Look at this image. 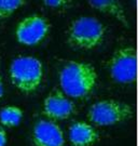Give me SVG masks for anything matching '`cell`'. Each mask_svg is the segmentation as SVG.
Masks as SVG:
<instances>
[{"instance_id":"obj_11","label":"cell","mask_w":138,"mask_h":146,"mask_svg":"<svg viewBox=\"0 0 138 146\" xmlns=\"http://www.w3.org/2000/svg\"><path fill=\"white\" fill-rule=\"evenodd\" d=\"M22 118L23 110L14 105L5 106L0 110V122L5 127H16L17 125H20Z\"/></svg>"},{"instance_id":"obj_3","label":"cell","mask_w":138,"mask_h":146,"mask_svg":"<svg viewBox=\"0 0 138 146\" xmlns=\"http://www.w3.org/2000/svg\"><path fill=\"white\" fill-rule=\"evenodd\" d=\"M10 77L20 91L31 93L36 91L42 81V63L34 56H17L10 65Z\"/></svg>"},{"instance_id":"obj_12","label":"cell","mask_w":138,"mask_h":146,"mask_svg":"<svg viewBox=\"0 0 138 146\" xmlns=\"http://www.w3.org/2000/svg\"><path fill=\"white\" fill-rule=\"evenodd\" d=\"M24 5V0H0V19L11 16Z\"/></svg>"},{"instance_id":"obj_14","label":"cell","mask_w":138,"mask_h":146,"mask_svg":"<svg viewBox=\"0 0 138 146\" xmlns=\"http://www.w3.org/2000/svg\"><path fill=\"white\" fill-rule=\"evenodd\" d=\"M8 141V137H7V132L5 131L3 128L0 127V146H5Z\"/></svg>"},{"instance_id":"obj_4","label":"cell","mask_w":138,"mask_h":146,"mask_svg":"<svg viewBox=\"0 0 138 146\" xmlns=\"http://www.w3.org/2000/svg\"><path fill=\"white\" fill-rule=\"evenodd\" d=\"M133 108L131 105L116 100L98 101L90 107L88 119L94 125L108 127L121 123L133 117Z\"/></svg>"},{"instance_id":"obj_6","label":"cell","mask_w":138,"mask_h":146,"mask_svg":"<svg viewBox=\"0 0 138 146\" xmlns=\"http://www.w3.org/2000/svg\"><path fill=\"white\" fill-rule=\"evenodd\" d=\"M50 27V22L44 16L39 14L26 16L16 26V39L22 44L36 46L46 38Z\"/></svg>"},{"instance_id":"obj_7","label":"cell","mask_w":138,"mask_h":146,"mask_svg":"<svg viewBox=\"0 0 138 146\" xmlns=\"http://www.w3.org/2000/svg\"><path fill=\"white\" fill-rule=\"evenodd\" d=\"M31 140L35 146H65L61 127L50 119L37 121L32 129Z\"/></svg>"},{"instance_id":"obj_5","label":"cell","mask_w":138,"mask_h":146,"mask_svg":"<svg viewBox=\"0 0 138 146\" xmlns=\"http://www.w3.org/2000/svg\"><path fill=\"white\" fill-rule=\"evenodd\" d=\"M111 78L119 84H129L137 80V50L134 47H124L113 53L108 62Z\"/></svg>"},{"instance_id":"obj_15","label":"cell","mask_w":138,"mask_h":146,"mask_svg":"<svg viewBox=\"0 0 138 146\" xmlns=\"http://www.w3.org/2000/svg\"><path fill=\"white\" fill-rule=\"evenodd\" d=\"M5 94V87H3V81H2V77L0 76V100L2 99Z\"/></svg>"},{"instance_id":"obj_8","label":"cell","mask_w":138,"mask_h":146,"mask_svg":"<svg viewBox=\"0 0 138 146\" xmlns=\"http://www.w3.org/2000/svg\"><path fill=\"white\" fill-rule=\"evenodd\" d=\"M75 111V103L59 90L50 92L43 102V113L50 120L67 119L73 115Z\"/></svg>"},{"instance_id":"obj_13","label":"cell","mask_w":138,"mask_h":146,"mask_svg":"<svg viewBox=\"0 0 138 146\" xmlns=\"http://www.w3.org/2000/svg\"><path fill=\"white\" fill-rule=\"evenodd\" d=\"M68 1L66 0H44L43 1V5L52 9H61L63 7H65Z\"/></svg>"},{"instance_id":"obj_9","label":"cell","mask_w":138,"mask_h":146,"mask_svg":"<svg viewBox=\"0 0 138 146\" xmlns=\"http://www.w3.org/2000/svg\"><path fill=\"white\" fill-rule=\"evenodd\" d=\"M98 139L96 130L84 121L73 122L69 127V141L73 146H92Z\"/></svg>"},{"instance_id":"obj_2","label":"cell","mask_w":138,"mask_h":146,"mask_svg":"<svg viewBox=\"0 0 138 146\" xmlns=\"http://www.w3.org/2000/svg\"><path fill=\"white\" fill-rule=\"evenodd\" d=\"M106 27L93 16H80L70 23L67 31V41L73 48L92 50L102 44Z\"/></svg>"},{"instance_id":"obj_1","label":"cell","mask_w":138,"mask_h":146,"mask_svg":"<svg viewBox=\"0 0 138 146\" xmlns=\"http://www.w3.org/2000/svg\"><path fill=\"white\" fill-rule=\"evenodd\" d=\"M97 81V73L91 64L78 61L66 63L59 73V84L66 96L82 99L92 92Z\"/></svg>"},{"instance_id":"obj_10","label":"cell","mask_w":138,"mask_h":146,"mask_svg":"<svg viewBox=\"0 0 138 146\" xmlns=\"http://www.w3.org/2000/svg\"><path fill=\"white\" fill-rule=\"evenodd\" d=\"M88 5L94 9H97L100 12L113 16L119 22H121L124 26H128V22L123 10L122 5L116 0H90Z\"/></svg>"}]
</instances>
